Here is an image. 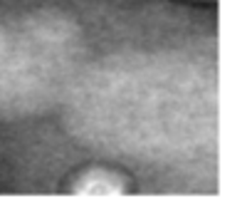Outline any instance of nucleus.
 <instances>
[{"label": "nucleus", "mask_w": 252, "mask_h": 223, "mask_svg": "<svg viewBox=\"0 0 252 223\" xmlns=\"http://www.w3.org/2000/svg\"><path fill=\"white\" fill-rule=\"evenodd\" d=\"M77 193H119L124 191V181H119L109 171H89L74 184Z\"/></svg>", "instance_id": "f257e3e1"}]
</instances>
